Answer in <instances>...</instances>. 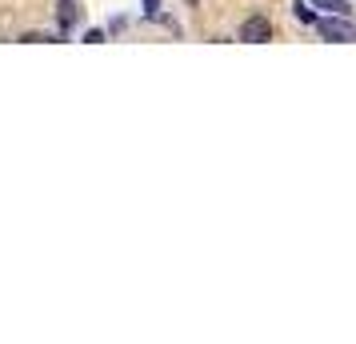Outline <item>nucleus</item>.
Segmentation results:
<instances>
[{
  "label": "nucleus",
  "mask_w": 356,
  "mask_h": 344,
  "mask_svg": "<svg viewBox=\"0 0 356 344\" xmlns=\"http://www.w3.org/2000/svg\"><path fill=\"white\" fill-rule=\"evenodd\" d=\"M316 28H321V36H328V40H340V44H348V40H356V24H353V20H340V17H321V20H316Z\"/></svg>",
  "instance_id": "f257e3e1"
},
{
  "label": "nucleus",
  "mask_w": 356,
  "mask_h": 344,
  "mask_svg": "<svg viewBox=\"0 0 356 344\" xmlns=\"http://www.w3.org/2000/svg\"><path fill=\"white\" fill-rule=\"evenodd\" d=\"M241 40H248V44H264V40H273V24H268V17H248L241 24Z\"/></svg>",
  "instance_id": "f03ea898"
},
{
  "label": "nucleus",
  "mask_w": 356,
  "mask_h": 344,
  "mask_svg": "<svg viewBox=\"0 0 356 344\" xmlns=\"http://www.w3.org/2000/svg\"><path fill=\"white\" fill-rule=\"evenodd\" d=\"M56 24H60L65 33L76 24V4H72V0H60V4H56Z\"/></svg>",
  "instance_id": "7ed1b4c3"
},
{
  "label": "nucleus",
  "mask_w": 356,
  "mask_h": 344,
  "mask_svg": "<svg viewBox=\"0 0 356 344\" xmlns=\"http://www.w3.org/2000/svg\"><path fill=\"white\" fill-rule=\"evenodd\" d=\"M292 13H296V20H305V24H316V17H312V8H308V4H300V0L292 4Z\"/></svg>",
  "instance_id": "20e7f679"
},
{
  "label": "nucleus",
  "mask_w": 356,
  "mask_h": 344,
  "mask_svg": "<svg viewBox=\"0 0 356 344\" xmlns=\"http://www.w3.org/2000/svg\"><path fill=\"white\" fill-rule=\"evenodd\" d=\"M316 4H324V8H332V13H344V0H316Z\"/></svg>",
  "instance_id": "39448f33"
},
{
  "label": "nucleus",
  "mask_w": 356,
  "mask_h": 344,
  "mask_svg": "<svg viewBox=\"0 0 356 344\" xmlns=\"http://www.w3.org/2000/svg\"><path fill=\"white\" fill-rule=\"evenodd\" d=\"M156 8H161V0H145V13H148V17H156Z\"/></svg>",
  "instance_id": "423d86ee"
}]
</instances>
